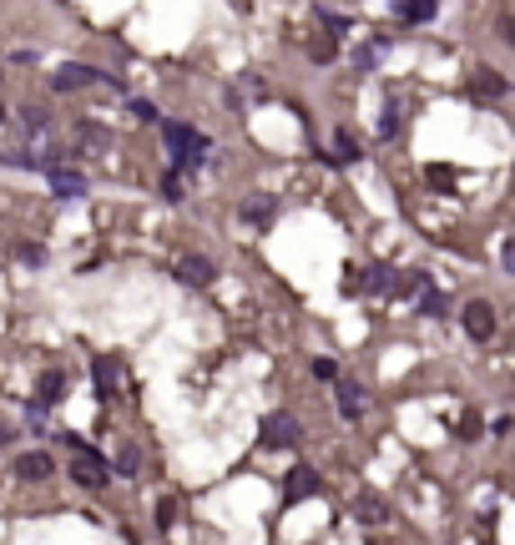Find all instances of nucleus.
I'll return each instance as SVG.
<instances>
[{
	"label": "nucleus",
	"instance_id": "nucleus-26",
	"mask_svg": "<svg viewBox=\"0 0 515 545\" xmlns=\"http://www.w3.org/2000/svg\"><path fill=\"white\" fill-rule=\"evenodd\" d=\"M313 379H334V364L329 359H313Z\"/></svg>",
	"mask_w": 515,
	"mask_h": 545
},
{
	"label": "nucleus",
	"instance_id": "nucleus-9",
	"mask_svg": "<svg viewBox=\"0 0 515 545\" xmlns=\"http://www.w3.org/2000/svg\"><path fill=\"white\" fill-rule=\"evenodd\" d=\"M91 81H102V71H91V66H61L51 77V86L56 91H81V86H91Z\"/></svg>",
	"mask_w": 515,
	"mask_h": 545
},
{
	"label": "nucleus",
	"instance_id": "nucleus-22",
	"mask_svg": "<svg viewBox=\"0 0 515 545\" xmlns=\"http://www.w3.org/2000/svg\"><path fill=\"white\" fill-rule=\"evenodd\" d=\"M21 122H26V132H46V112H41V106H26Z\"/></svg>",
	"mask_w": 515,
	"mask_h": 545
},
{
	"label": "nucleus",
	"instance_id": "nucleus-20",
	"mask_svg": "<svg viewBox=\"0 0 515 545\" xmlns=\"http://www.w3.org/2000/svg\"><path fill=\"white\" fill-rule=\"evenodd\" d=\"M137 469H142V455H137V450H131V444H127V450L116 455V475H127V480H131Z\"/></svg>",
	"mask_w": 515,
	"mask_h": 545
},
{
	"label": "nucleus",
	"instance_id": "nucleus-6",
	"mask_svg": "<svg viewBox=\"0 0 515 545\" xmlns=\"http://www.w3.org/2000/svg\"><path fill=\"white\" fill-rule=\"evenodd\" d=\"M309 495H319V475H313L309 465L288 469V485H284V505H298V500H309Z\"/></svg>",
	"mask_w": 515,
	"mask_h": 545
},
{
	"label": "nucleus",
	"instance_id": "nucleus-13",
	"mask_svg": "<svg viewBox=\"0 0 515 545\" xmlns=\"http://www.w3.org/2000/svg\"><path fill=\"white\" fill-rule=\"evenodd\" d=\"M339 414H344V419H359L364 414V389H359V384H339Z\"/></svg>",
	"mask_w": 515,
	"mask_h": 545
},
{
	"label": "nucleus",
	"instance_id": "nucleus-15",
	"mask_svg": "<svg viewBox=\"0 0 515 545\" xmlns=\"http://www.w3.org/2000/svg\"><path fill=\"white\" fill-rule=\"evenodd\" d=\"M61 394H66V374H61V368H46V374H41V404L51 409Z\"/></svg>",
	"mask_w": 515,
	"mask_h": 545
},
{
	"label": "nucleus",
	"instance_id": "nucleus-21",
	"mask_svg": "<svg viewBox=\"0 0 515 545\" xmlns=\"http://www.w3.org/2000/svg\"><path fill=\"white\" fill-rule=\"evenodd\" d=\"M394 132H400V106L389 102L384 106V122H379V137H394Z\"/></svg>",
	"mask_w": 515,
	"mask_h": 545
},
{
	"label": "nucleus",
	"instance_id": "nucleus-19",
	"mask_svg": "<svg viewBox=\"0 0 515 545\" xmlns=\"http://www.w3.org/2000/svg\"><path fill=\"white\" fill-rule=\"evenodd\" d=\"M354 157H359V141L348 137V132H339L334 137V162H354Z\"/></svg>",
	"mask_w": 515,
	"mask_h": 545
},
{
	"label": "nucleus",
	"instance_id": "nucleus-10",
	"mask_svg": "<svg viewBox=\"0 0 515 545\" xmlns=\"http://www.w3.org/2000/svg\"><path fill=\"white\" fill-rule=\"evenodd\" d=\"M354 515H359L364 525H384V520H389V505L374 490H364V495H354Z\"/></svg>",
	"mask_w": 515,
	"mask_h": 545
},
{
	"label": "nucleus",
	"instance_id": "nucleus-7",
	"mask_svg": "<svg viewBox=\"0 0 515 545\" xmlns=\"http://www.w3.org/2000/svg\"><path fill=\"white\" fill-rule=\"evenodd\" d=\"M238 217H243V223H253V228H268L273 217H278V203H273L268 192H253V197H243Z\"/></svg>",
	"mask_w": 515,
	"mask_h": 545
},
{
	"label": "nucleus",
	"instance_id": "nucleus-8",
	"mask_svg": "<svg viewBox=\"0 0 515 545\" xmlns=\"http://www.w3.org/2000/svg\"><path fill=\"white\" fill-rule=\"evenodd\" d=\"M15 475H21V480H51V475H56V459L46 455V450H26V455L15 459Z\"/></svg>",
	"mask_w": 515,
	"mask_h": 545
},
{
	"label": "nucleus",
	"instance_id": "nucleus-12",
	"mask_svg": "<svg viewBox=\"0 0 515 545\" xmlns=\"http://www.w3.org/2000/svg\"><path fill=\"white\" fill-rule=\"evenodd\" d=\"M470 91H475V96H505V77H501V71H490V66H475Z\"/></svg>",
	"mask_w": 515,
	"mask_h": 545
},
{
	"label": "nucleus",
	"instance_id": "nucleus-5",
	"mask_svg": "<svg viewBox=\"0 0 515 545\" xmlns=\"http://www.w3.org/2000/svg\"><path fill=\"white\" fill-rule=\"evenodd\" d=\"M177 278L187 283V288H207V283H218V263H212V258H203V253H187L177 263Z\"/></svg>",
	"mask_w": 515,
	"mask_h": 545
},
{
	"label": "nucleus",
	"instance_id": "nucleus-14",
	"mask_svg": "<svg viewBox=\"0 0 515 545\" xmlns=\"http://www.w3.org/2000/svg\"><path fill=\"white\" fill-rule=\"evenodd\" d=\"M91 374H96V399H112L116 379H122V374H116V364H112V359H96V364H91Z\"/></svg>",
	"mask_w": 515,
	"mask_h": 545
},
{
	"label": "nucleus",
	"instance_id": "nucleus-17",
	"mask_svg": "<svg viewBox=\"0 0 515 545\" xmlns=\"http://www.w3.org/2000/svg\"><path fill=\"white\" fill-rule=\"evenodd\" d=\"M334 51H339V41L329 36V31H323V36H313V41H309V56H313V61H334Z\"/></svg>",
	"mask_w": 515,
	"mask_h": 545
},
{
	"label": "nucleus",
	"instance_id": "nucleus-4",
	"mask_svg": "<svg viewBox=\"0 0 515 545\" xmlns=\"http://www.w3.org/2000/svg\"><path fill=\"white\" fill-rule=\"evenodd\" d=\"M263 444H268V450H294L298 444V419L294 414H268L263 419Z\"/></svg>",
	"mask_w": 515,
	"mask_h": 545
},
{
	"label": "nucleus",
	"instance_id": "nucleus-3",
	"mask_svg": "<svg viewBox=\"0 0 515 545\" xmlns=\"http://www.w3.org/2000/svg\"><path fill=\"white\" fill-rule=\"evenodd\" d=\"M460 323H465V333H470V339H475V343L495 339V308H490L485 298H475V304H465Z\"/></svg>",
	"mask_w": 515,
	"mask_h": 545
},
{
	"label": "nucleus",
	"instance_id": "nucleus-2",
	"mask_svg": "<svg viewBox=\"0 0 515 545\" xmlns=\"http://www.w3.org/2000/svg\"><path fill=\"white\" fill-rule=\"evenodd\" d=\"M162 137H167V152H172V162H177V167H187L197 157L193 147H207V137H203V132H193L187 122H162Z\"/></svg>",
	"mask_w": 515,
	"mask_h": 545
},
{
	"label": "nucleus",
	"instance_id": "nucleus-24",
	"mask_svg": "<svg viewBox=\"0 0 515 545\" xmlns=\"http://www.w3.org/2000/svg\"><path fill=\"white\" fill-rule=\"evenodd\" d=\"M475 434H480V414H465L460 419V440H475Z\"/></svg>",
	"mask_w": 515,
	"mask_h": 545
},
{
	"label": "nucleus",
	"instance_id": "nucleus-23",
	"mask_svg": "<svg viewBox=\"0 0 515 545\" xmlns=\"http://www.w3.org/2000/svg\"><path fill=\"white\" fill-rule=\"evenodd\" d=\"M21 263H26V268H41V263H46V248H36V242H26V248H21Z\"/></svg>",
	"mask_w": 515,
	"mask_h": 545
},
{
	"label": "nucleus",
	"instance_id": "nucleus-1",
	"mask_svg": "<svg viewBox=\"0 0 515 545\" xmlns=\"http://www.w3.org/2000/svg\"><path fill=\"white\" fill-rule=\"evenodd\" d=\"M61 440H66V450H71V480L86 485V490H96V485H102L106 475H112V469H106V459L96 455V450H86V444H81L77 434H61Z\"/></svg>",
	"mask_w": 515,
	"mask_h": 545
},
{
	"label": "nucleus",
	"instance_id": "nucleus-11",
	"mask_svg": "<svg viewBox=\"0 0 515 545\" xmlns=\"http://www.w3.org/2000/svg\"><path fill=\"white\" fill-rule=\"evenodd\" d=\"M51 187H56V197H81V192H86V177L61 162V167H51Z\"/></svg>",
	"mask_w": 515,
	"mask_h": 545
},
{
	"label": "nucleus",
	"instance_id": "nucleus-27",
	"mask_svg": "<svg viewBox=\"0 0 515 545\" xmlns=\"http://www.w3.org/2000/svg\"><path fill=\"white\" fill-rule=\"evenodd\" d=\"M0 122H5V106H0Z\"/></svg>",
	"mask_w": 515,
	"mask_h": 545
},
{
	"label": "nucleus",
	"instance_id": "nucleus-18",
	"mask_svg": "<svg viewBox=\"0 0 515 545\" xmlns=\"http://www.w3.org/2000/svg\"><path fill=\"white\" fill-rule=\"evenodd\" d=\"M420 313H425V318H445V293H439V288H425V298H420Z\"/></svg>",
	"mask_w": 515,
	"mask_h": 545
},
{
	"label": "nucleus",
	"instance_id": "nucleus-16",
	"mask_svg": "<svg viewBox=\"0 0 515 545\" xmlns=\"http://www.w3.org/2000/svg\"><path fill=\"white\" fill-rule=\"evenodd\" d=\"M400 15L404 21H429L435 15V0H400Z\"/></svg>",
	"mask_w": 515,
	"mask_h": 545
},
{
	"label": "nucleus",
	"instance_id": "nucleus-25",
	"mask_svg": "<svg viewBox=\"0 0 515 545\" xmlns=\"http://www.w3.org/2000/svg\"><path fill=\"white\" fill-rule=\"evenodd\" d=\"M131 116H137V122H157V106L152 102H131Z\"/></svg>",
	"mask_w": 515,
	"mask_h": 545
}]
</instances>
